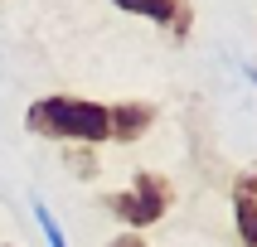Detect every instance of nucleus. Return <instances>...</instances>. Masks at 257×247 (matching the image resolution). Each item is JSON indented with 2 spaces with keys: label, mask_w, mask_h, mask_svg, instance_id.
<instances>
[{
  "label": "nucleus",
  "mask_w": 257,
  "mask_h": 247,
  "mask_svg": "<svg viewBox=\"0 0 257 247\" xmlns=\"http://www.w3.org/2000/svg\"><path fill=\"white\" fill-rule=\"evenodd\" d=\"M25 126L44 141H63V145H107V107L73 92H54V97L29 102Z\"/></svg>",
  "instance_id": "nucleus-1"
},
{
  "label": "nucleus",
  "mask_w": 257,
  "mask_h": 247,
  "mask_svg": "<svg viewBox=\"0 0 257 247\" xmlns=\"http://www.w3.org/2000/svg\"><path fill=\"white\" fill-rule=\"evenodd\" d=\"M170 203H175V189H170V179L156 174V170H136L121 194H102V208L112 218H121L131 232L156 228L160 218L170 213Z\"/></svg>",
  "instance_id": "nucleus-2"
},
{
  "label": "nucleus",
  "mask_w": 257,
  "mask_h": 247,
  "mask_svg": "<svg viewBox=\"0 0 257 247\" xmlns=\"http://www.w3.org/2000/svg\"><path fill=\"white\" fill-rule=\"evenodd\" d=\"M112 5L126 10V15H141V20L165 25L175 44H185L189 29H194V5H189V0H112Z\"/></svg>",
  "instance_id": "nucleus-3"
},
{
  "label": "nucleus",
  "mask_w": 257,
  "mask_h": 247,
  "mask_svg": "<svg viewBox=\"0 0 257 247\" xmlns=\"http://www.w3.org/2000/svg\"><path fill=\"white\" fill-rule=\"evenodd\" d=\"M151 126H156L151 102H112L107 107V141H116V145H136Z\"/></svg>",
  "instance_id": "nucleus-4"
},
{
  "label": "nucleus",
  "mask_w": 257,
  "mask_h": 247,
  "mask_svg": "<svg viewBox=\"0 0 257 247\" xmlns=\"http://www.w3.org/2000/svg\"><path fill=\"white\" fill-rule=\"evenodd\" d=\"M233 223H238L243 247H257V179L252 174L233 179Z\"/></svg>",
  "instance_id": "nucleus-5"
},
{
  "label": "nucleus",
  "mask_w": 257,
  "mask_h": 247,
  "mask_svg": "<svg viewBox=\"0 0 257 247\" xmlns=\"http://www.w3.org/2000/svg\"><path fill=\"white\" fill-rule=\"evenodd\" d=\"M63 165L83 179H97V145H63Z\"/></svg>",
  "instance_id": "nucleus-6"
},
{
  "label": "nucleus",
  "mask_w": 257,
  "mask_h": 247,
  "mask_svg": "<svg viewBox=\"0 0 257 247\" xmlns=\"http://www.w3.org/2000/svg\"><path fill=\"white\" fill-rule=\"evenodd\" d=\"M34 218H39V228H44V242H49V247H68V237H63L58 218L49 213V203H44V199H34Z\"/></svg>",
  "instance_id": "nucleus-7"
},
{
  "label": "nucleus",
  "mask_w": 257,
  "mask_h": 247,
  "mask_svg": "<svg viewBox=\"0 0 257 247\" xmlns=\"http://www.w3.org/2000/svg\"><path fill=\"white\" fill-rule=\"evenodd\" d=\"M107 247H151V242H146L141 232H121V237H112Z\"/></svg>",
  "instance_id": "nucleus-8"
}]
</instances>
